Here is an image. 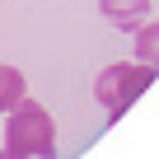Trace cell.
<instances>
[{
    "instance_id": "6da1fadb",
    "label": "cell",
    "mask_w": 159,
    "mask_h": 159,
    "mask_svg": "<svg viewBox=\"0 0 159 159\" xmlns=\"http://www.w3.org/2000/svg\"><path fill=\"white\" fill-rule=\"evenodd\" d=\"M5 154L10 159H56V126L42 103L19 98L5 112Z\"/></svg>"
},
{
    "instance_id": "7a4b0ae2",
    "label": "cell",
    "mask_w": 159,
    "mask_h": 159,
    "mask_svg": "<svg viewBox=\"0 0 159 159\" xmlns=\"http://www.w3.org/2000/svg\"><path fill=\"white\" fill-rule=\"evenodd\" d=\"M150 80H154V66H145V61H117V66H108V70L94 80V98H98L103 112L117 122V117L150 89Z\"/></svg>"
},
{
    "instance_id": "3957f363",
    "label": "cell",
    "mask_w": 159,
    "mask_h": 159,
    "mask_svg": "<svg viewBox=\"0 0 159 159\" xmlns=\"http://www.w3.org/2000/svg\"><path fill=\"white\" fill-rule=\"evenodd\" d=\"M98 10H103V19H108L112 28L136 33V28L145 24V14H150V0H98Z\"/></svg>"
},
{
    "instance_id": "277c9868",
    "label": "cell",
    "mask_w": 159,
    "mask_h": 159,
    "mask_svg": "<svg viewBox=\"0 0 159 159\" xmlns=\"http://www.w3.org/2000/svg\"><path fill=\"white\" fill-rule=\"evenodd\" d=\"M24 70H14V66H0V112H10L19 98H24Z\"/></svg>"
},
{
    "instance_id": "5b68a950",
    "label": "cell",
    "mask_w": 159,
    "mask_h": 159,
    "mask_svg": "<svg viewBox=\"0 0 159 159\" xmlns=\"http://www.w3.org/2000/svg\"><path fill=\"white\" fill-rule=\"evenodd\" d=\"M136 61H145V66L159 70V24H150V19L136 28Z\"/></svg>"
},
{
    "instance_id": "8992f818",
    "label": "cell",
    "mask_w": 159,
    "mask_h": 159,
    "mask_svg": "<svg viewBox=\"0 0 159 159\" xmlns=\"http://www.w3.org/2000/svg\"><path fill=\"white\" fill-rule=\"evenodd\" d=\"M0 159H10V154H0Z\"/></svg>"
}]
</instances>
